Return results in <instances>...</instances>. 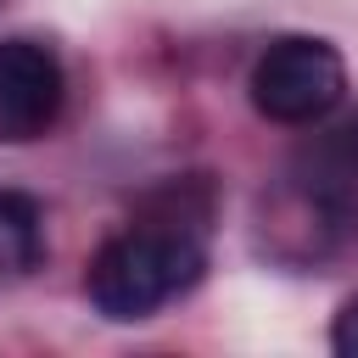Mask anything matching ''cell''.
Returning <instances> with one entry per match:
<instances>
[{
    "label": "cell",
    "instance_id": "cell-1",
    "mask_svg": "<svg viewBox=\"0 0 358 358\" xmlns=\"http://www.w3.org/2000/svg\"><path fill=\"white\" fill-rule=\"evenodd\" d=\"M213 207H218V196H213L207 173L157 185L140 201V213L129 218V229L101 241V252L84 268V291H90L95 313L112 324H134V319H151L157 308H168L173 296H185L207 268Z\"/></svg>",
    "mask_w": 358,
    "mask_h": 358
},
{
    "label": "cell",
    "instance_id": "cell-2",
    "mask_svg": "<svg viewBox=\"0 0 358 358\" xmlns=\"http://www.w3.org/2000/svg\"><path fill=\"white\" fill-rule=\"evenodd\" d=\"M246 90L268 123H285V129L324 123L347 95V62L319 34H280L257 50Z\"/></svg>",
    "mask_w": 358,
    "mask_h": 358
},
{
    "label": "cell",
    "instance_id": "cell-3",
    "mask_svg": "<svg viewBox=\"0 0 358 358\" xmlns=\"http://www.w3.org/2000/svg\"><path fill=\"white\" fill-rule=\"evenodd\" d=\"M67 101V78L50 45L39 39H0V145L39 140Z\"/></svg>",
    "mask_w": 358,
    "mask_h": 358
},
{
    "label": "cell",
    "instance_id": "cell-4",
    "mask_svg": "<svg viewBox=\"0 0 358 358\" xmlns=\"http://www.w3.org/2000/svg\"><path fill=\"white\" fill-rule=\"evenodd\" d=\"M291 185L308 190L319 207H330L341 224L358 218V112L341 117V123H330V129H319L296 151Z\"/></svg>",
    "mask_w": 358,
    "mask_h": 358
},
{
    "label": "cell",
    "instance_id": "cell-5",
    "mask_svg": "<svg viewBox=\"0 0 358 358\" xmlns=\"http://www.w3.org/2000/svg\"><path fill=\"white\" fill-rule=\"evenodd\" d=\"M45 257V207L28 190H0V280L34 274Z\"/></svg>",
    "mask_w": 358,
    "mask_h": 358
},
{
    "label": "cell",
    "instance_id": "cell-6",
    "mask_svg": "<svg viewBox=\"0 0 358 358\" xmlns=\"http://www.w3.org/2000/svg\"><path fill=\"white\" fill-rule=\"evenodd\" d=\"M330 347H336L341 358H358V296L341 302V313H336V324H330Z\"/></svg>",
    "mask_w": 358,
    "mask_h": 358
}]
</instances>
